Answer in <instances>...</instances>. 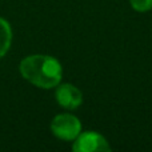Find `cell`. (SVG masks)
Returning <instances> with one entry per match:
<instances>
[{
  "label": "cell",
  "instance_id": "cell-6",
  "mask_svg": "<svg viewBox=\"0 0 152 152\" xmlns=\"http://www.w3.org/2000/svg\"><path fill=\"white\" fill-rule=\"evenodd\" d=\"M132 8L139 12H144L152 8V0H129Z\"/></svg>",
  "mask_w": 152,
  "mask_h": 152
},
{
  "label": "cell",
  "instance_id": "cell-4",
  "mask_svg": "<svg viewBox=\"0 0 152 152\" xmlns=\"http://www.w3.org/2000/svg\"><path fill=\"white\" fill-rule=\"evenodd\" d=\"M56 102L64 108L75 110L83 102L81 92L72 84H60L56 89Z\"/></svg>",
  "mask_w": 152,
  "mask_h": 152
},
{
  "label": "cell",
  "instance_id": "cell-2",
  "mask_svg": "<svg viewBox=\"0 0 152 152\" xmlns=\"http://www.w3.org/2000/svg\"><path fill=\"white\" fill-rule=\"evenodd\" d=\"M51 131L61 140H75L81 132V123L71 113H60L53 118L51 123Z\"/></svg>",
  "mask_w": 152,
  "mask_h": 152
},
{
  "label": "cell",
  "instance_id": "cell-3",
  "mask_svg": "<svg viewBox=\"0 0 152 152\" xmlns=\"http://www.w3.org/2000/svg\"><path fill=\"white\" fill-rule=\"evenodd\" d=\"M76 152H92V151H110L107 140L96 132H83L79 134L72 145Z\"/></svg>",
  "mask_w": 152,
  "mask_h": 152
},
{
  "label": "cell",
  "instance_id": "cell-1",
  "mask_svg": "<svg viewBox=\"0 0 152 152\" xmlns=\"http://www.w3.org/2000/svg\"><path fill=\"white\" fill-rule=\"evenodd\" d=\"M21 76L31 84L50 89L60 84L63 69L55 58L48 55H29L19 66Z\"/></svg>",
  "mask_w": 152,
  "mask_h": 152
},
{
  "label": "cell",
  "instance_id": "cell-5",
  "mask_svg": "<svg viewBox=\"0 0 152 152\" xmlns=\"http://www.w3.org/2000/svg\"><path fill=\"white\" fill-rule=\"evenodd\" d=\"M12 43V28L5 19L0 18V59L5 56Z\"/></svg>",
  "mask_w": 152,
  "mask_h": 152
}]
</instances>
